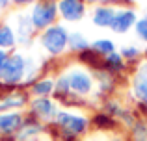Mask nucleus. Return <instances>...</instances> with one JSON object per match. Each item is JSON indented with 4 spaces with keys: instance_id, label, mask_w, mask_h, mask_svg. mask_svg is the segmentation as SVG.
Returning a JSON list of instances; mask_svg holds the SVG:
<instances>
[{
    "instance_id": "nucleus-22",
    "label": "nucleus",
    "mask_w": 147,
    "mask_h": 141,
    "mask_svg": "<svg viewBox=\"0 0 147 141\" xmlns=\"http://www.w3.org/2000/svg\"><path fill=\"white\" fill-rule=\"evenodd\" d=\"M138 48H134V47H127V48H123L121 50V58H127V59H134L138 56Z\"/></svg>"
},
{
    "instance_id": "nucleus-24",
    "label": "nucleus",
    "mask_w": 147,
    "mask_h": 141,
    "mask_svg": "<svg viewBox=\"0 0 147 141\" xmlns=\"http://www.w3.org/2000/svg\"><path fill=\"white\" fill-rule=\"evenodd\" d=\"M6 59H7V54H6V52L2 50V48H0V65H2V63L6 61Z\"/></svg>"
},
{
    "instance_id": "nucleus-14",
    "label": "nucleus",
    "mask_w": 147,
    "mask_h": 141,
    "mask_svg": "<svg viewBox=\"0 0 147 141\" xmlns=\"http://www.w3.org/2000/svg\"><path fill=\"white\" fill-rule=\"evenodd\" d=\"M93 50L97 52V54H102V56H110L115 52V47L114 43H112L110 39H99L93 43Z\"/></svg>"
},
{
    "instance_id": "nucleus-9",
    "label": "nucleus",
    "mask_w": 147,
    "mask_h": 141,
    "mask_svg": "<svg viewBox=\"0 0 147 141\" xmlns=\"http://www.w3.org/2000/svg\"><path fill=\"white\" fill-rule=\"evenodd\" d=\"M34 33V22L30 15H22L17 19V39L21 43H28V39Z\"/></svg>"
},
{
    "instance_id": "nucleus-13",
    "label": "nucleus",
    "mask_w": 147,
    "mask_h": 141,
    "mask_svg": "<svg viewBox=\"0 0 147 141\" xmlns=\"http://www.w3.org/2000/svg\"><path fill=\"white\" fill-rule=\"evenodd\" d=\"M52 89H54V82H52L50 78H45V80L37 82L36 86L32 87V93L37 95V97H47V95H49Z\"/></svg>"
},
{
    "instance_id": "nucleus-2",
    "label": "nucleus",
    "mask_w": 147,
    "mask_h": 141,
    "mask_svg": "<svg viewBox=\"0 0 147 141\" xmlns=\"http://www.w3.org/2000/svg\"><path fill=\"white\" fill-rule=\"evenodd\" d=\"M24 76V58L19 54L9 56L0 65V80L6 84H17Z\"/></svg>"
},
{
    "instance_id": "nucleus-19",
    "label": "nucleus",
    "mask_w": 147,
    "mask_h": 141,
    "mask_svg": "<svg viewBox=\"0 0 147 141\" xmlns=\"http://www.w3.org/2000/svg\"><path fill=\"white\" fill-rule=\"evenodd\" d=\"M69 89H71V86H69V78H67V76H63V78L58 80V84H56V91H58V95H67V93H69Z\"/></svg>"
},
{
    "instance_id": "nucleus-8",
    "label": "nucleus",
    "mask_w": 147,
    "mask_h": 141,
    "mask_svg": "<svg viewBox=\"0 0 147 141\" xmlns=\"http://www.w3.org/2000/svg\"><path fill=\"white\" fill-rule=\"evenodd\" d=\"M22 128V117L19 113H0V134H13Z\"/></svg>"
},
{
    "instance_id": "nucleus-6",
    "label": "nucleus",
    "mask_w": 147,
    "mask_h": 141,
    "mask_svg": "<svg viewBox=\"0 0 147 141\" xmlns=\"http://www.w3.org/2000/svg\"><path fill=\"white\" fill-rule=\"evenodd\" d=\"M67 78H69V86H71V89L75 93L88 95L91 91V78L84 71H73Z\"/></svg>"
},
{
    "instance_id": "nucleus-12",
    "label": "nucleus",
    "mask_w": 147,
    "mask_h": 141,
    "mask_svg": "<svg viewBox=\"0 0 147 141\" xmlns=\"http://www.w3.org/2000/svg\"><path fill=\"white\" fill-rule=\"evenodd\" d=\"M134 95L147 104V78H144L140 74L134 78Z\"/></svg>"
},
{
    "instance_id": "nucleus-28",
    "label": "nucleus",
    "mask_w": 147,
    "mask_h": 141,
    "mask_svg": "<svg viewBox=\"0 0 147 141\" xmlns=\"http://www.w3.org/2000/svg\"><path fill=\"white\" fill-rule=\"evenodd\" d=\"M28 141H37V139H36V138H34V139H28Z\"/></svg>"
},
{
    "instance_id": "nucleus-10",
    "label": "nucleus",
    "mask_w": 147,
    "mask_h": 141,
    "mask_svg": "<svg viewBox=\"0 0 147 141\" xmlns=\"http://www.w3.org/2000/svg\"><path fill=\"white\" fill-rule=\"evenodd\" d=\"M115 13L117 11L112 9V7H106V6H100L97 9L93 11V22L100 28H106V26H112V22H114L115 19Z\"/></svg>"
},
{
    "instance_id": "nucleus-25",
    "label": "nucleus",
    "mask_w": 147,
    "mask_h": 141,
    "mask_svg": "<svg viewBox=\"0 0 147 141\" xmlns=\"http://www.w3.org/2000/svg\"><path fill=\"white\" fill-rule=\"evenodd\" d=\"M13 2H15V4H30L32 0H13Z\"/></svg>"
},
{
    "instance_id": "nucleus-18",
    "label": "nucleus",
    "mask_w": 147,
    "mask_h": 141,
    "mask_svg": "<svg viewBox=\"0 0 147 141\" xmlns=\"http://www.w3.org/2000/svg\"><path fill=\"white\" fill-rule=\"evenodd\" d=\"M134 141H147V126L144 123L134 124Z\"/></svg>"
},
{
    "instance_id": "nucleus-29",
    "label": "nucleus",
    "mask_w": 147,
    "mask_h": 141,
    "mask_svg": "<svg viewBox=\"0 0 147 141\" xmlns=\"http://www.w3.org/2000/svg\"><path fill=\"white\" fill-rule=\"evenodd\" d=\"M145 54H147V50H145Z\"/></svg>"
},
{
    "instance_id": "nucleus-27",
    "label": "nucleus",
    "mask_w": 147,
    "mask_h": 141,
    "mask_svg": "<svg viewBox=\"0 0 147 141\" xmlns=\"http://www.w3.org/2000/svg\"><path fill=\"white\" fill-rule=\"evenodd\" d=\"M90 2H114V0H90Z\"/></svg>"
},
{
    "instance_id": "nucleus-3",
    "label": "nucleus",
    "mask_w": 147,
    "mask_h": 141,
    "mask_svg": "<svg viewBox=\"0 0 147 141\" xmlns=\"http://www.w3.org/2000/svg\"><path fill=\"white\" fill-rule=\"evenodd\" d=\"M56 13H58V4L54 2H39L32 7V22H34V28H50V24L54 22L56 19Z\"/></svg>"
},
{
    "instance_id": "nucleus-23",
    "label": "nucleus",
    "mask_w": 147,
    "mask_h": 141,
    "mask_svg": "<svg viewBox=\"0 0 147 141\" xmlns=\"http://www.w3.org/2000/svg\"><path fill=\"white\" fill-rule=\"evenodd\" d=\"M140 76H144V78H147V63L145 65H142V69H140V72H138Z\"/></svg>"
},
{
    "instance_id": "nucleus-7",
    "label": "nucleus",
    "mask_w": 147,
    "mask_h": 141,
    "mask_svg": "<svg viewBox=\"0 0 147 141\" xmlns=\"http://www.w3.org/2000/svg\"><path fill=\"white\" fill-rule=\"evenodd\" d=\"M132 24H136V13L130 11V9H121V11L115 13V19H114L110 28L115 33H125Z\"/></svg>"
},
{
    "instance_id": "nucleus-16",
    "label": "nucleus",
    "mask_w": 147,
    "mask_h": 141,
    "mask_svg": "<svg viewBox=\"0 0 147 141\" xmlns=\"http://www.w3.org/2000/svg\"><path fill=\"white\" fill-rule=\"evenodd\" d=\"M15 45V35L11 32L9 26H0V47L6 48V47H13Z\"/></svg>"
},
{
    "instance_id": "nucleus-15",
    "label": "nucleus",
    "mask_w": 147,
    "mask_h": 141,
    "mask_svg": "<svg viewBox=\"0 0 147 141\" xmlns=\"http://www.w3.org/2000/svg\"><path fill=\"white\" fill-rule=\"evenodd\" d=\"M69 47H71L73 50L80 52V50H86V48L90 47V43L86 41V37H84L82 33H71V35H69Z\"/></svg>"
},
{
    "instance_id": "nucleus-17",
    "label": "nucleus",
    "mask_w": 147,
    "mask_h": 141,
    "mask_svg": "<svg viewBox=\"0 0 147 141\" xmlns=\"http://www.w3.org/2000/svg\"><path fill=\"white\" fill-rule=\"evenodd\" d=\"M104 67H108V69H112V71L123 69V58H121V54L114 52V54L106 56V59H104Z\"/></svg>"
},
{
    "instance_id": "nucleus-20",
    "label": "nucleus",
    "mask_w": 147,
    "mask_h": 141,
    "mask_svg": "<svg viewBox=\"0 0 147 141\" xmlns=\"http://www.w3.org/2000/svg\"><path fill=\"white\" fill-rule=\"evenodd\" d=\"M136 33L140 39L147 41V19H142V21H136Z\"/></svg>"
},
{
    "instance_id": "nucleus-5",
    "label": "nucleus",
    "mask_w": 147,
    "mask_h": 141,
    "mask_svg": "<svg viewBox=\"0 0 147 141\" xmlns=\"http://www.w3.org/2000/svg\"><path fill=\"white\" fill-rule=\"evenodd\" d=\"M58 11L65 21H78L84 17V4L80 0H60Z\"/></svg>"
},
{
    "instance_id": "nucleus-11",
    "label": "nucleus",
    "mask_w": 147,
    "mask_h": 141,
    "mask_svg": "<svg viewBox=\"0 0 147 141\" xmlns=\"http://www.w3.org/2000/svg\"><path fill=\"white\" fill-rule=\"evenodd\" d=\"M32 110H34V113H37V115H41V117H52L54 115V104L49 100L47 97H37V98H34L32 100Z\"/></svg>"
},
{
    "instance_id": "nucleus-21",
    "label": "nucleus",
    "mask_w": 147,
    "mask_h": 141,
    "mask_svg": "<svg viewBox=\"0 0 147 141\" xmlns=\"http://www.w3.org/2000/svg\"><path fill=\"white\" fill-rule=\"evenodd\" d=\"M24 98H7V100H4V102H0V110H6V108H13V106H22L24 104Z\"/></svg>"
},
{
    "instance_id": "nucleus-26",
    "label": "nucleus",
    "mask_w": 147,
    "mask_h": 141,
    "mask_svg": "<svg viewBox=\"0 0 147 141\" xmlns=\"http://www.w3.org/2000/svg\"><path fill=\"white\" fill-rule=\"evenodd\" d=\"M7 2H9V0H0V7H6Z\"/></svg>"
},
{
    "instance_id": "nucleus-4",
    "label": "nucleus",
    "mask_w": 147,
    "mask_h": 141,
    "mask_svg": "<svg viewBox=\"0 0 147 141\" xmlns=\"http://www.w3.org/2000/svg\"><path fill=\"white\" fill-rule=\"evenodd\" d=\"M56 123L61 126V130H65L71 136H78L82 132H86L88 128V121L80 115H71L67 112H58L56 115Z\"/></svg>"
},
{
    "instance_id": "nucleus-1",
    "label": "nucleus",
    "mask_w": 147,
    "mask_h": 141,
    "mask_svg": "<svg viewBox=\"0 0 147 141\" xmlns=\"http://www.w3.org/2000/svg\"><path fill=\"white\" fill-rule=\"evenodd\" d=\"M41 43L47 48V52L56 56V54H61V52L65 50V47H67V43H69V35H67L63 26L56 24V26H50V28H47L43 32Z\"/></svg>"
}]
</instances>
